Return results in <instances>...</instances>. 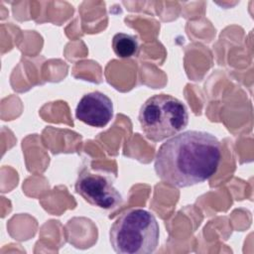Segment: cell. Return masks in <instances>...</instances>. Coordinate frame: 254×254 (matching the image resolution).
I'll return each instance as SVG.
<instances>
[{
  "label": "cell",
  "instance_id": "1",
  "mask_svg": "<svg viewBox=\"0 0 254 254\" xmlns=\"http://www.w3.org/2000/svg\"><path fill=\"white\" fill-rule=\"evenodd\" d=\"M221 160V145L205 131L189 130L168 139L154 162L156 175L175 188H188L209 180Z\"/></svg>",
  "mask_w": 254,
  "mask_h": 254
},
{
  "label": "cell",
  "instance_id": "2",
  "mask_svg": "<svg viewBox=\"0 0 254 254\" xmlns=\"http://www.w3.org/2000/svg\"><path fill=\"white\" fill-rule=\"evenodd\" d=\"M160 228L155 215L143 208L123 211L109 230V241L118 254H150L159 244Z\"/></svg>",
  "mask_w": 254,
  "mask_h": 254
},
{
  "label": "cell",
  "instance_id": "3",
  "mask_svg": "<svg viewBox=\"0 0 254 254\" xmlns=\"http://www.w3.org/2000/svg\"><path fill=\"white\" fill-rule=\"evenodd\" d=\"M138 119L147 139L161 142L188 126L189 112L180 99L170 94H155L142 104Z\"/></svg>",
  "mask_w": 254,
  "mask_h": 254
},
{
  "label": "cell",
  "instance_id": "4",
  "mask_svg": "<svg viewBox=\"0 0 254 254\" xmlns=\"http://www.w3.org/2000/svg\"><path fill=\"white\" fill-rule=\"evenodd\" d=\"M74 189L85 201L102 209L115 208L123 200L110 177L87 169L78 175Z\"/></svg>",
  "mask_w": 254,
  "mask_h": 254
},
{
  "label": "cell",
  "instance_id": "5",
  "mask_svg": "<svg viewBox=\"0 0 254 254\" xmlns=\"http://www.w3.org/2000/svg\"><path fill=\"white\" fill-rule=\"evenodd\" d=\"M113 116V103L111 99L100 91L84 94L75 108V117L92 127L106 126Z\"/></svg>",
  "mask_w": 254,
  "mask_h": 254
},
{
  "label": "cell",
  "instance_id": "6",
  "mask_svg": "<svg viewBox=\"0 0 254 254\" xmlns=\"http://www.w3.org/2000/svg\"><path fill=\"white\" fill-rule=\"evenodd\" d=\"M112 49L118 58L129 59L137 56L139 43L137 38L133 35L117 33L112 38Z\"/></svg>",
  "mask_w": 254,
  "mask_h": 254
}]
</instances>
